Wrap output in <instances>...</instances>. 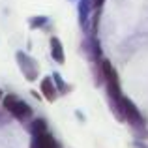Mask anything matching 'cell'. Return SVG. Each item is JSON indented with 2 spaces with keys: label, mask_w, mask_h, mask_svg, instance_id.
<instances>
[{
  "label": "cell",
  "mask_w": 148,
  "mask_h": 148,
  "mask_svg": "<svg viewBox=\"0 0 148 148\" xmlns=\"http://www.w3.org/2000/svg\"><path fill=\"white\" fill-rule=\"evenodd\" d=\"M2 107L10 116H13L15 120H19V122H23V124L28 122V120H32V114H34L32 107H30L25 99H21L15 94L4 96L2 98Z\"/></svg>",
  "instance_id": "obj_1"
},
{
  "label": "cell",
  "mask_w": 148,
  "mask_h": 148,
  "mask_svg": "<svg viewBox=\"0 0 148 148\" xmlns=\"http://www.w3.org/2000/svg\"><path fill=\"white\" fill-rule=\"evenodd\" d=\"M122 109H124V116H126V122L131 126L135 137L139 139H146L148 137V131H146V122L143 118V114L139 112V109L135 107V103L130 98L124 96L122 98Z\"/></svg>",
  "instance_id": "obj_2"
},
{
  "label": "cell",
  "mask_w": 148,
  "mask_h": 148,
  "mask_svg": "<svg viewBox=\"0 0 148 148\" xmlns=\"http://www.w3.org/2000/svg\"><path fill=\"white\" fill-rule=\"evenodd\" d=\"M15 58H17V64H19V69L23 71L26 81H36L40 77V64L34 60L32 56H28L26 53L23 51H17L15 53Z\"/></svg>",
  "instance_id": "obj_3"
},
{
  "label": "cell",
  "mask_w": 148,
  "mask_h": 148,
  "mask_svg": "<svg viewBox=\"0 0 148 148\" xmlns=\"http://www.w3.org/2000/svg\"><path fill=\"white\" fill-rule=\"evenodd\" d=\"M30 148H60V145L49 131H45L41 135H34L30 141Z\"/></svg>",
  "instance_id": "obj_4"
},
{
  "label": "cell",
  "mask_w": 148,
  "mask_h": 148,
  "mask_svg": "<svg viewBox=\"0 0 148 148\" xmlns=\"http://www.w3.org/2000/svg\"><path fill=\"white\" fill-rule=\"evenodd\" d=\"M41 94H43V98L47 99V101H56L58 98V88H56V84H54V81H53V75L51 77H45L43 81H41Z\"/></svg>",
  "instance_id": "obj_5"
},
{
  "label": "cell",
  "mask_w": 148,
  "mask_h": 148,
  "mask_svg": "<svg viewBox=\"0 0 148 148\" xmlns=\"http://www.w3.org/2000/svg\"><path fill=\"white\" fill-rule=\"evenodd\" d=\"M51 56H53L54 62H58V64H64L66 62L64 47H62V41L58 40V38H51Z\"/></svg>",
  "instance_id": "obj_6"
},
{
  "label": "cell",
  "mask_w": 148,
  "mask_h": 148,
  "mask_svg": "<svg viewBox=\"0 0 148 148\" xmlns=\"http://www.w3.org/2000/svg\"><path fill=\"white\" fill-rule=\"evenodd\" d=\"M92 10V0H81L79 2V23L84 30L88 28V17Z\"/></svg>",
  "instance_id": "obj_7"
},
{
  "label": "cell",
  "mask_w": 148,
  "mask_h": 148,
  "mask_svg": "<svg viewBox=\"0 0 148 148\" xmlns=\"http://www.w3.org/2000/svg\"><path fill=\"white\" fill-rule=\"evenodd\" d=\"M28 131H30L32 137L34 135H41V133H45V131H49L45 118H34L32 122H30V126H28Z\"/></svg>",
  "instance_id": "obj_8"
},
{
  "label": "cell",
  "mask_w": 148,
  "mask_h": 148,
  "mask_svg": "<svg viewBox=\"0 0 148 148\" xmlns=\"http://www.w3.org/2000/svg\"><path fill=\"white\" fill-rule=\"evenodd\" d=\"M53 81H54V84H56V88H58V94H68V92L71 90V86L64 83V79L60 77V73H53Z\"/></svg>",
  "instance_id": "obj_9"
},
{
  "label": "cell",
  "mask_w": 148,
  "mask_h": 148,
  "mask_svg": "<svg viewBox=\"0 0 148 148\" xmlns=\"http://www.w3.org/2000/svg\"><path fill=\"white\" fill-rule=\"evenodd\" d=\"M45 23H47V17H43V15H38V17L30 19V28H40V26H43Z\"/></svg>",
  "instance_id": "obj_10"
},
{
  "label": "cell",
  "mask_w": 148,
  "mask_h": 148,
  "mask_svg": "<svg viewBox=\"0 0 148 148\" xmlns=\"http://www.w3.org/2000/svg\"><path fill=\"white\" fill-rule=\"evenodd\" d=\"M103 2H105V0H92V8H94V10H101Z\"/></svg>",
  "instance_id": "obj_11"
},
{
  "label": "cell",
  "mask_w": 148,
  "mask_h": 148,
  "mask_svg": "<svg viewBox=\"0 0 148 148\" xmlns=\"http://www.w3.org/2000/svg\"><path fill=\"white\" fill-rule=\"evenodd\" d=\"M0 114H2V112H0ZM8 120H10V118H8V116H0V124H6Z\"/></svg>",
  "instance_id": "obj_12"
},
{
  "label": "cell",
  "mask_w": 148,
  "mask_h": 148,
  "mask_svg": "<svg viewBox=\"0 0 148 148\" xmlns=\"http://www.w3.org/2000/svg\"><path fill=\"white\" fill-rule=\"evenodd\" d=\"M2 98H4V96H2V90H0V99H2Z\"/></svg>",
  "instance_id": "obj_13"
}]
</instances>
